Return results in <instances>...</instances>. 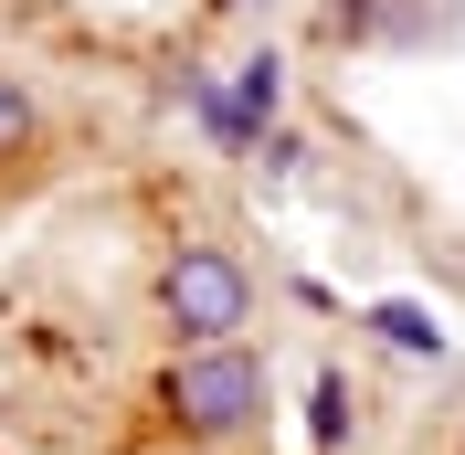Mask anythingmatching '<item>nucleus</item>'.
<instances>
[{"label": "nucleus", "mask_w": 465, "mask_h": 455, "mask_svg": "<svg viewBox=\"0 0 465 455\" xmlns=\"http://www.w3.org/2000/svg\"><path fill=\"white\" fill-rule=\"evenodd\" d=\"M148 308H159V329L180 349H223L254 329V265L232 244H170L159 276H148Z\"/></svg>", "instance_id": "obj_1"}, {"label": "nucleus", "mask_w": 465, "mask_h": 455, "mask_svg": "<svg viewBox=\"0 0 465 455\" xmlns=\"http://www.w3.org/2000/svg\"><path fill=\"white\" fill-rule=\"evenodd\" d=\"M159 413H170L191 445H243V434L264 424V360L243 339L223 349H180L170 381H159Z\"/></svg>", "instance_id": "obj_2"}, {"label": "nucleus", "mask_w": 465, "mask_h": 455, "mask_svg": "<svg viewBox=\"0 0 465 455\" xmlns=\"http://www.w3.org/2000/svg\"><path fill=\"white\" fill-rule=\"evenodd\" d=\"M223 86H232V116L254 127V159H264V138L286 127V54H275V43H254V54L223 64Z\"/></svg>", "instance_id": "obj_3"}, {"label": "nucleus", "mask_w": 465, "mask_h": 455, "mask_svg": "<svg viewBox=\"0 0 465 455\" xmlns=\"http://www.w3.org/2000/svg\"><path fill=\"white\" fill-rule=\"evenodd\" d=\"M180 96H191V116H202V127H212V138L232 148V159H254V127L232 116V86L212 75V64H180Z\"/></svg>", "instance_id": "obj_4"}, {"label": "nucleus", "mask_w": 465, "mask_h": 455, "mask_svg": "<svg viewBox=\"0 0 465 455\" xmlns=\"http://www.w3.org/2000/svg\"><path fill=\"white\" fill-rule=\"evenodd\" d=\"M32 148H43V96H32V75H11V64H0V170H11V159H32Z\"/></svg>", "instance_id": "obj_5"}, {"label": "nucleus", "mask_w": 465, "mask_h": 455, "mask_svg": "<svg viewBox=\"0 0 465 455\" xmlns=\"http://www.w3.org/2000/svg\"><path fill=\"white\" fill-rule=\"evenodd\" d=\"M381 329H391V349H412V360H444V329L423 308H381Z\"/></svg>", "instance_id": "obj_6"}, {"label": "nucleus", "mask_w": 465, "mask_h": 455, "mask_svg": "<svg viewBox=\"0 0 465 455\" xmlns=\"http://www.w3.org/2000/svg\"><path fill=\"white\" fill-rule=\"evenodd\" d=\"M349 434V370H318V445Z\"/></svg>", "instance_id": "obj_7"}, {"label": "nucleus", "mask_w": 465, "mask_h": 455, "mask_svg": "<svg viewBox=\"0 0 465 455\" xmlns=\"http://www.w3.org/2000/svg\"><path fill=\"white\" fill-rule=\"evenodd\" d=\"M223 11H275V0H223Z\"/></svg>", "instance_id": "obj_8"}]
</instances>
